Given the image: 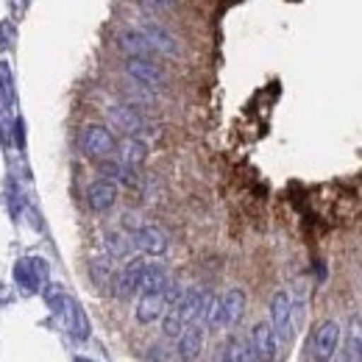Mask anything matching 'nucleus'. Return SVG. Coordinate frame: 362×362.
<instances>
[{"label":"nucleus","instance_id":"obj_7","mask_svg":"<svg viewBox=\"0 0 362 362\" xmlns=\"http://www.w3.org/2000/svg\"><path fill=\"white\" fill-rule=\"evenodd\" d=\"M248 343H251V351H254L257 362H273L279 354V337L273 332L271 320L254 323V329L248 334Z\"/></svg>","mask_w":362,"mask_h":362},{"label":"nucleus","instance_id":"obj_9","mask_svg":"<svg viewBox=\"0 0 362 362\" xmlns=\"http://www.w3.org/2000/svg\"><path fill=\"white\" fill-rule=\"evenodd\" d=\"M204 329H206L204 323H187V326L181 329V334L176 337V354H179L181 362H195L201 357V351H204V337H206Z\"/></svg>","mask_w":362,"mask_h":362},{"label":"nucleus","instance_id":"obj_2","mask_svg":"<svg viewBox=\"0 0 362 362\" xmlns=\"http://www.w3.org/2000/svg\"><path fill=\"white\" fill-rule=\"evenodd\" d=\"M245 304H248L245 290H240V287L226 290V293L218 296V301H215L209 326H215V329H231V326H237V323L243 320V315H245Z\"/></svg>","mask_w":362,"mask_h":362},{"label":"nucleus","instance_id":"obj_21","mask_svg":"<svg viewBox=\"0 0 362 362\" xmlns=\"http://www.w3.org/2000/svg\"><path fill=\"white\" fill-rule=\"evenodd\" d=\"M170 354H173L170 349H165V346H153L148 357H151V362H170V360H173Z\"/></svg>","mask_w":362,"mask_h":362},{"label":"nucleus","instance_id":"obj_3","mask_svg":"<svg viewBox=\"0 0 362 362\" xmlns=\"http://www.w3.org/2000/svg\"><path fill=\"white\" fill-rule=\"evenodd\" d=\"M343 343V329L337 320H323L315 329L313 340H310V354L315 362H332V357L337 354Z\"/></svg>","mask_w":362,"mask_h":362},{"label":"nucleus","instance_id":"obj_1","mask_svg":"<svg viewBox=\"0 0 362 362\" xmlns=\"http://www.w3.org/2000/svg\"><path fill=\"white\" fill-rule=\"evenodd\" d=\"M126 76L134 81L136 87L148 92H165L168 90V73L153 62V59H139V56H129L123 62Z\"/></svg>","mask_w":362,"mask_h":362},{"label":"nucleus","instance_id":"obj_16","mask_svg":"<svg viewBox=\"0 0 362 362\" xmlns=\"http://www.w3.org/2000/svg\"><path fill=\"white\" fill-rule=\"evenodd\" d=\"M103 251H106L109 259H129L132 251H134L132 234H126V231H109L103 237Z\"/></svg>","mask_w":362,"mask_h":362},{"label":"nucleus","instance_id":"obj_20","mask_svg":"<svg viewBox=\"0 0 362 362\" xmlns=\"http://www.w3.org/2000/svg\"><path fill=\"white\" fill-rule=\"evenodd\" d=\"M349 349H351V357H354V362H362V329H360V326H354V329H351Z\"/></svg>","mask_w":362,"mask_h":362},{"label":"nucleus","instance_id":"obj_25","mask_svg":"<svg viewBox=\"0 0 362 362\" xmlns=\"http://www.w3.org/2000/svg\"><path fill=\"white\" fill-rule=\"evenodd\" d=\"M173 3H179V0H173Z\"/></svg>","mask_w":362,"mask_h":362},{"label":"nucleus","instance_id":"obj_22","mask_svg":"<svg viewBox=\"0 0 362 362\" xmlns=\"http://www.w3.org/2000/svg\"><path fill=\"white\" fill-rule=\"evenodd\" d=\"M145 8H151V11H168V8H173L176 3L173 0H139Z\"/></svg>","mask_w":362,"mask_h":362},{"label":"nucleus","instance_id":"obj_11","mask_svg":"<svg viewBox=\"0 0 362 362\" xmlns=\"http://www.w3.org/2000/svg\"><path fill=\"white\" fill-rule=\"evenodd\" d=\"M165 310H168V298H165V290L139 293V301H136L134 317H136V323H142V326H151V323L162 320Z\"/></svg>","mask_w":362,"mask_h":362},{"label":"nucleus","instance_id":"obj_4","mask_svg":"<svg viewBox=\"0 0 362 362\" xmlns=\"http://www.w3.org/2000/svg\"><path fill=\"white\" fill-rule=\"evenodd\" d=\"M271 326H273V332H276V337H279V343H290V340H293L296 320H293V296H290L287 290L273 293Z\"/></svg>","mask_w":362,"mask_h":362},{"label":"nucleus","instance_id":"obj_14","mask_svg":"<svg viewBox=\"0 0 362 362\" xmlns=\"http://www.w3.org/2000/svg\"><path fill=\"white\" fill-rule=\"evenodd\" d=\"M117 47L129 56H139V59H151L156 56V47L148 42V37L136 28V31H120L117 34Z\"/></svg>","mask_w":362,"mask_h":362},{"label":"nucleus","instance_id":"obj_19","mask_svg":"<svg viewBox=\"0 0 362 362\" xmlns=\"http://www.w3.org/2000/svg\"><path fill=\"white\" fill-rule=\"evenodd\" d=\"M90 273H92V281H95L98 287H109V284L115 281V271H112V259H109V257L92 259Z\"/></svg>","mask_w":362,"mask_h":362},{"label":"nucleus","instance_id":"obj_17","mask_svg":"<svg viewBox=\"0 0 362 362\" xmlns=\"http://www.w3.org/2000/svg\"><path fill=\"white\" fill-rule=\"evenodd\" d=\"M170 284V273L165 271V265H156V262H145V271H142V284H139V293H151V290H165Z\"/></svg>","mask_w":362,"mask_h":362},{"label":"nucleus","instance_id":"obj_18","mask_svg":"<svg viewBox=\"0 0 362 362\" xmlns=\"http://www.w3.org/2000/svg\"><path fill=\"white\" fill-rule=\"evenodd\" d=\"M226 346H228V351H231V362H257L248 337H237V334H234V337L226 340Z\"/></svg>","mask_w":362,"mask_h":362},{"label":"nucleus","instance_id":"obj_23","mask_svg":"<svg viewBox=\"0 0 362 362\" xmlns=\"http://www.w3.org/2000/svg\"><path fill=\"white\" fill-rule=\"evenodd\" d=\"M332 362H354V357H351V349L346 346V349H337V354L332 357Z\"/></svg>","mask_w":362,"mask_h":362},{"label":"nucleus","instance_id":"obj_15","mask_svg":"<svg viewBox=\"0 0 362 362\" xmlns=\"http://www.w3.org/2000/svg\"><path fill=\"white\" fill-rule=\"evenodd\" d=\"M148 159V142L142 136H129L123 145H120V162L132 170H139Z\"/></svg>","mask_w":362,"mask_h":362},{"label":"nucleus","instance_id":"obj_5","mask_svg":"<svg viewBox=\"0 0 362 362\" xmlns=\"http://www.w3.org/2000/svg\"><path fill=\"white\" fill-rule=\"evenodd\" d=\"M115 148H117V139L109 132V126H103V123H90L81 132V151L90 159H106L115 153Z\"/></svg>","mask_w":362,"mask_h":362},{"label":"nucleus","instance_id":"obj_10","mask_svg":"<svg viewBox=\"0 0 362 362\" xmlns=\"http://www.w3.org/2000/svg\"><path fill=\"white\" fill-rule=\"evenodd\" d=\"M106 115H109V120H112L123 134L139 136L145 132V117L139 115V109L132 106V103H112V106L106 109Z\"/></svg>","mask_w":362,"mask_h":362},{"label":"nucleus","instance_id":"obj_13","mask_svg":"<svg viewBox=\"0 0 362 362\" xmlns=\"http://www.w3.org/2000/svg\"><path fill=\"white\" fill-rule=\"evenodd\" d=\"M139 31L148 37V42H151V45L156 47V53L170 56V59L181 56V42L176 40V34H173V31H168L165 25H159V23H142V25H139Z\"/></svg>","mask_w":362,"mask_h":362},{"label":"nucleus","instance_id":"obj_6","mask_svg":"<svg viewBox=\"0 0 362 362\" xmlns=\"http://www.w3.org/2000/svg\"><path fill=\"white\" fill-rule=\"evenodd\" d=\"M132 243H134V251L145 254V257H162V254H168V248H170L168 234L159 226H151V223L136 226L134 231H132Z\"/></svg>","mask_w":362,"mask_h":362},{"label":"nucleus","instance_id":"obj_24","mask_svg":"<svg viewBox=\"0 0 362 362\" xmlns=\"http://www.w3.org/2000/svg\"><path fill=\"white\" fill-rule=\"evenodd\" d=\"M212 362H231V351H228V346H221V349L215 351Z\"/></svg>","mask_w":362,"mask_h":362},{"label":"nucleus","instance_id":"obj_12","mask_svg":"<svg viewBox=\"0 0 362 362\" xmlns=\"http://www.w3.org/2000/svg\"><path fill=\"white\" fill-rule=\"evenodd\" d=\"M142 271H145V262H142V259H134V262H129L123 271L117 273V276H115V281H112V287H115V298L129 301V298L139 296Z\"/></svg>","mask_w":362,"mask_h":362},{"label":"nucleus","instance_id":"obj_8","mask_svg":"<svg viewBox=\"0 0 362 362\" xmlns=\"http://www.w3.org/2000/svg\"><path fill=\"white\" fill-rule=\"evenodd\" d=\"M117 198H120V184L106 179V176L95 179L90 187H87V206H90L92 212H98V215L109 212V209L117 204Z\"/></svg>","mask_w":362,"mask_h":362}]
</instances>
